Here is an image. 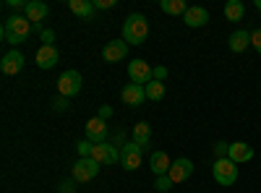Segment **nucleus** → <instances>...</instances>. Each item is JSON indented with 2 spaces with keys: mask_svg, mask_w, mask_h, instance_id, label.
Returning <instances> with one entry per match:
<instances>
[{
  "mask_svg": "<svg viewBox=\"0 0 261 193\" xmlns=\"http://www.w3.org/2000/svg\"><path fill=\"white\" fill-rule=\"evenodd\" d=\"M99 175V162L94 157H79V162L73 164V180L76 183H89Z\"/></svg>",
  "mask_w": 261,
  "mask_h": 193,
  "instance_id": "4",
  "label": "nucleus"
},
{
  "mask_svg": "<svg viewBox=\"0 0 261 193\" xmlns=\"http://www.w3.org/2000/svg\"><path fill=\"white\" fill-rule=\"evenodd\" d=\"M160 8H162V13H170V16H186V11L191 6L186 0H160Z\"/></svg>",
  "mask_w": 261,
  "mask_h": 193,
  "instance_id": "22",
  "label": "nucleus"
},
{
  "mask_svg": "<svg viewBox=\"0 0 261 193\" xmlns=\"http://www.w3.org/2000/svg\"><path fill=\"white\" fill-rule=\"evenodd\" d=\"M58 60H60V52H58L55 45H42V47L37 50V66H39L42 71L55 68V66H58Z\"/></svg>",
  "mask_w": 261,
  "mask_h": 193,
  "instance_id": "11",
  "label": "nucleus"
},
{
  "mask_svg": "<svg viewBox=\"0 0 261 193\" xmlns=\"http://www.w3.org/2000/svg\"><path fill=\"white\" fill-rule=\"evenodd\" d=\"M251 47L261 55V29H253L251 32Z\"/></svg>",
  "mask_w": 261,
  "mask_h": 193,
  "instance_id": "28",
  "label": "nucleus"
},
{
  "mask_svg": "<svg viewBox=\"0 0 261 193\" xmlns=\"http://www.w3.org/2000/svg\"><path fill=\"white\" fill-rule=\"evenodd\" d=\"M24 55H21L18 50H11V52H6L3 55V60H0V71H3L6 76H16L21 68H24Z\"/></svg>",
  "mask_w": 261,
  "mask_h": 193,
  "instance_id": "13",
  "label": "nucleus"
},
{
  "mask_svg": "<svg viewBox=\"0 0 261 193\" xmlns=\"http://www.w3.org/2000/svg\"><path fill=\"white\" fill-rule=\"evenodd\" d=\"M97 118H102V120H110V118H113V107H110V104H102Z\"/></svg>",
  "mask_w": 261,
  "mask_h": 193,
  "instance_id": "31",
  "label": "nucleus"
},
{
  "mask_svg": "<svg viewBox=\"0 0 261 193\" xmlns=\"http://www.w3.org/2000/svg\"><path fill=\"white\" fill-rule=\"evenodd\" d=\"M76 152H79V157H92V154H94V144L84 139V141L76 144Z\"/></svg>",
  "mask_w": 261,
  "mask_h": 193,
  "instance_id": "25",
  "label": "nucleus"
},
{
  "mask_svg": "<svg viewBox=\"0 0 261 193\" xmlns=\"http://www.w3.org/2000/svg\"><path fill=\"white\" fill-rule=\"evenodd\" d=\"M55 110H58V113L68 110V99H65V97H55Z\"/></svg>",
  "mask_w": 261,
  "mask_h": 193,
  "instance_id": "33",
  "label": "nucleus"
},
{
  "mask_svg": "<svg viewBox=\"0 0 261 193\" xmlns=\"http://www.w3.org/2000/svg\"><path fill=\"white\" fill-rule=\"evenodd\" d=\"M170 167H172V162H170V157H167L165 152H154V154L149 157V170H151V173H154L157 178L167 175Z\"/></svg>",
  "mask_w": 261,
  "mask_h": 193,
  "instance_id": "19",
  "label": "nucleus"
},
{
  "mask_svg": "<svg viewBox=\"0 0 261 193\" xmlns=\"http://www.w3.org/2000/svg\"><path fill=\"white\" fill-rule=\"evenodd\" d=\"M8 6H11V8H27L24 0H8Z\"/></svg>",
  "mask_w": 261,
  "mask_h": 193,
  "instance_id": "35",
  "label": "nucleus"
},
{
  "mask_svg": "<svg viewBox=\"0 0 261 193\" xmlns=\"http://www.w3.org/2000/svg\"><path fill=\"white\" fill-rule=\"evenodd\" d=\"M225 18L227 21H243L246 18V6L241 0H227L225 3Z\"/></svg>",
  "mask_w": 261,
  "mask_h": 193,
  "instance_id": "23",
  "label": "nucleus"
},
{
  "mask_svg": "<svg viewBox=\"0 0 261 193\" xmlns=\"http://www.w3.org/2000/svg\"><path fill=\"white\" fill-rule=\"evenodd\" d=\"M183 21H186V26H191V29L206 26V24H209V11H206L204 6H191V8L186 11Z\"/></svg>",
  "mask_w": 261,
  "mask_h": 193,
  "instance_id": "16",
  "label": "nucleus"
},
{
  "mask_svg": "<svg viewBox=\"0 0 261 193\" xmlns=\"http://www.w3.org/2000/svg\"><path fill=\"white\" fill-rule=\"evenodd\" d=\"M172 185H175V183L170 180V175H162V178H157V180H154V188H157V190H170Z\"/></svg>",
  "mask_w": 261,
  "mask_h": 193,
  "instance_id": "27",
  "label": "nucleus"
},
{
  "mask_svg": "<svg viewBox=\"0 0 261 193\" xmlns=\"http://www.w3.org/2000/svg\"><path fill=\"white\" fill-rule=\"evenodd\" d=\"M53 39H55L53 29H42V42H45V45H53Z\"/></svg>",
  "mask_w": 261,
  "mask_h": 193,
  "instance_id": "34",
  "label": "nucleus"
},
{
  "mask_svg": "<svg viewBox=\"0 0 261 193\" xmlns=\"http://www.w3.org/2000/svg\"><path fill=\"white\" fill-rule=\"evenodd\" d=\"M256 8H258V11H261V0H256Z\"/></svg>",
  "mask_w": 261,
  "mask_h": 193,
  "instance_id": "36",
  "label": "nucleus"
},
{
  "mask_svg": "<svg viewBox=\"0 0 261 193\" xmlns=\"http://www.w3.org/2000/svg\"><path fill=\"white\" fill-rule=\"evenodd\" d=\"M212 178L217 185H222V188H230L235 180H238V164L232 159H214L212 164Z\"/></svg>",
  "mask_w": 261,
  "mask_h": 193,
  "instance_id": "3",
  "label": "nucleus"
},
{
  "mask_svg": "<svg viewBox=\"0 0 261 193\" xmlns=\"http://www.w3.org/2000/svg\"><path fill=\"white\" fill-rule=\"evenodd\" d=\"M68 8H71L79 18H84V21H92V18H94V13H97L94 0H71Z\"/></svg>",
  "mask_w": 261,
  "mask_h": 193,
  "instance_id": "20",
  "label": "nucleus"
},
{
  "mask_svg": "<svg viewBox=\"0 0 261 193\" xmlns=\"http://www.w3.org/2000/svg\"><path fill=\"white\" fill-rule=\"evenodd\" d=\"M120 99L128 104V107H139L144 99H146V89L139 87V84H125L120 89Z\"/></svg>",
  "mask_w": 261,
  "mask_h": 193,
  "instance_id": "15",
  "label": "nucleus"
},
{
  "mask_svg": "<svg viewBox=\"0 0 261 193\" xmlns=\"http://www.w3.org/2000/svg\"><path fill=\"white\" fill-rule=\"evenodd\" d=\"M141 154H144V149L134 141H128L123 149H120V164L125 170H139L141 167Z\"/></svg>",
  "mask_w": 261,
  "mask_h": 193,
  "instance_id": "8",
  "label": "nucleus"
},
{
  "mask_svg": "<svg viewBox=\"0 0 261 193\" xmlns=\"http://www.w3.org/2000/svg\"><path fill=\"white\" fill-rule=\"evenodd\" d=\"M146 37H149V21H146V16L130 13L123 21V39L128 42V45H144Z\"/></svg>",
  "mask_w": 261,
  "mask_h": 193,
  "instance_id": "2",
  "label": "nucleus"
},
{
  "mask_svg": "<svg viewBox=\"0 0 261 193\" xmlns=\"http://www.w3.org/2000/svg\"><path fill=\"white\" fill-rule=\"evenodd\" d=\"M128 55V42L125 39H113L102 47V60L105 63H120Z\"/></svg>",
  "mask_w": 261,
  "mask_h": 193,
  "instance_id": "9",
  "label": "nucleus"
},
{
  "mask_svg": "<svg viewBox=\"0 0 261 193\" xmlns=\"http://www.w3.org/2000/svg\"><path fill=\"white\" fill-rule=\"evenodd\" d=\"M84 133H86V141H92L94 146L105 144V141H107V120H102V118H92V120H86Z\"/></svg>",
  "mask_w": 261,
  "mask_h": 193,
  "instance_id": "7",
  "label": "nucleus"
},
{
  "mask_svg": "<svg viewBox=\"0 0 261 193\" xmlns=\"http://www.w3.org/2000/svg\"><path fill=\"white\" fill-rule=\"evenodd\" d=\"M76 190V180L71 178V180H63L60 183V188H58V193H73Z\"/></svg>",
  "mask_w": 261,
  "mask_h": 193,
  "instance_id": "29",
  "label": "nucleus"
},
{
  "mask_svg": "<svg viewBox=\"0 0 261 193\" xmlns=\"http://www.w3.org/2000/svg\"><path fill=\"white\" fill-rule=\"evenodd\" d=\"M230 154V144L227 141H217L214 144V159H225Z\"/></svg>",
  "mask_w": 261,
  "mask_h": 193,
  "instance_id": "26",
  "label": "nucleus"
},
{
  "mask_svg": "<svg viewBox=\"0 0 261 193\" xmlns=\"http://www.w3.org/2000/svg\"><path fill=\"white\" fill-rule=\"evenodd\" d=\"M32 21L27 18V16H11V18H6L3 21V29H0V34H3V39L8 42V45H13V50H16V45H24L27 42V37L32 34Z\"/></svg>",
  "mask_w": 261,
  "mask_h": 193,
  "instance_id": "1",
  "label": "nucleus"
},
{
  "mask_svg": "<svg viewBox=\"0 0 261 193\" xmlns=\"http://www.w3.org/2000/svg\"><path fill=\"white\" fill-rule=\"evenodd\" d=\"M253 146L251 144H246V141H235V144H230V154H227V159H232L235 164H243V162H251L253 159Z\"/></svg>",
  "mask_w": 261,
  "mask_h": 193,
  "instance_id": "17",
  "label": "nucleus"
},
{
  "mask_svg": "<svg viewBox=\"0 0 261 193\" xmlns=\"http://www.w3.org/2000/svg\"><path fill=\"white\" fill-rule=\"evenodd\" d=\"M99 164H118L120 162V152H118V146H113L110 141H105L99 146H94V154H92Z\"/></svg>",
  "mask_w": 261,
  "mask_h": 193,
  "instance_id": "12",
  "label": "nucleus"
},
{
  "mask_svg": "<svg viewBox=\"0 0 261 193\" xmlns=\"http://www.w3.org/2000/svg\"><path fill=\"white\" fill-rule=\"evenodd\" d=\"M167 78V68L165 66H154V81H165Z\"/></svg>",
  "mask_w": 261,
  "mask_h": 193,
  "instance_id": "32",
  "label": "nucleus"
},
{
  "mask_svg": "<svg viewBox=\"0 0 261 193\" xmlns=\"http://www.w3.org/2000/svg\"><path fill=\"white\" fill-rule=\"evenodd\" d=\"M128 78H130V84L146 87V84H149L151 78H154V68H151L146 60L136 58V60H130V63H128Z\"/></svg>",
  "mask_w": 261,
  "mask_h": 193,
  "instance_id": "5",
  "label": "nucleus"
},
{
  "mask_svg": "<svg viewBox=\"0 0 261 193\" xmlns=\"http://www.w3.org/2000/svg\"><path fill=\"white\" fill-rule=\"evenodd\" d=\"M167 175H170V180H172V183H183V180H188V178L193 175V162H191V159H186V157L175 159Z\"/></svg>",
  "mask_w": 261,
  "mask_h": 193,
  "instance_id": "14",
  "label": "nucleus"
},
{
  "mask_svg": "<svg viewBox=\"0 0 261 193\" xmlns=\"http://www.w3.org/2000/svg\"><path fill=\"white\" fill-rule=\"evenodd\" d=\"M84 87V81H81V73L79 71H65L60 78H58V94L65 97V99H71L81 92Z\"/></svg>",
  "mask_w": 261,
  "mask_h": 193,
  "instance_id": "6",
  "label": "nucleus"
},
{
  "mask_svg": "<svg viewBox=\"0 0 261 193\" xmlns=\"http://www.w3.org/2000/svg\"><path fill=\"white\" fill-rule=\"evenodd\" d=\"M130 136H134V144H139L141 149H146L149 146V139H151V125L149 123H136L134 125V131H130Z\"/></svg>",
  "mask_w": 261,
  "mask_h": 193,
  "instance_id": "21",
  "label": "nucleus"
},
{
  "mask_svg": "<svg viewBox=\"0 0 261 193\" xmlns=\"http://www.w3.org/2000/svg\"><path fill=\"white\" fill-rule=\"evenodd\" d=\"M227 47H230L232 52H246V47H251V32L235 29V32L227 37Z\"/></svg>",
  "mask_w": 261,
  "mask_h": 193,
  "instance_id": "18",
  "label": "nucleus"
},
{
  "mask_svg": "<svg viewBox=\"0 0 261 193\" xmlns=\"http://www.w3.org/2000/svg\"><path fill=\"white\" fill-rule=\"evenodd\" d=\"M144 89H146V99H151V102H160V99L165 97V81H154V78H151Z\"/></svg>",
  "mask_w": 261,
  "mask_h": 193,
  "instance_id": "24",
  "label": "nucleus"
},
{
  "mask_svg": "<svg viewBox=\"0 0 261 193\" xmlns=\"http://www.w3.org/2000/svg\"><path fill=\"white\" fill-rule=\"evenodd\" d=\"M24 16L32 21V24L37 26V32H42V21H45L50 16V8L42 3V0H29L27 8H24Z\"/></svg>",
  "mask_w": 261,
  "mask_h": 193,
  "instance_id": "10",
  "label": "nucleus"
},
{
  "mask_svg": "<svg viewBox=\"0 0 261 193\" xmlns=\"http://www.w3.org/2000/svg\"><path fill=\"white\" fill-rule=\"evenodd\" d=\"M94 6H97V11H110V8H115V0H94Z\"/></svg>",
  "mask_w": 261,
  "mask_h": 193,
  "instance_id": "30",
  "label": "nucleus"
}]
</instances>
